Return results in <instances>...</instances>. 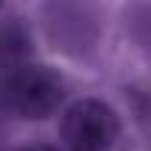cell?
<instances>
[{
	"instance_id": "obj_4",
	"label": "cell",
	"mask_w": 151,
	"mask_h": 151,
	"mask_svg": "<svg viewBox=\"0 0 151 151\" xmlns=\"http://www.w3.org/2000/svg\"><path fill=\"white\" fill-rule=\"evenodd\" d=\"M0 9H3V0H0Z\"/></svg>"
},
{
	"instance_id": "obj_2",
	"label": "cell",
	"mask_w": 151,
	"mask_h": 151,
	"mask_svg": "<svg viewBox=\"0 0 151 151\" xmlns=\"http://www.w3.org/2000/svg\"><path fill=\"white\" fill-rule=\"evenodd\" d=\"M59 139L68 151H113L122 139V119L107 101L80 98L65 107Z\"/></svg>"
},
{
	"instance_id": "obj_3",
	"label": "cell",
	"mask_w": 151,
	"mask_h": 151,
	"mask_svg": "<svg viewBox=\"0 0 151 151\" xmlns=\"http://www.w3.org/2000/svg\"><path fill=\"white\" fill-rule=\"evenodd\" d=\"M18 151H56V148H50V145H24Z\"/></svg>"
},
{
	"instance_id": "obj_1",
	"label": "cell",
	"mask_w": 151,
	"mask_h": 151,
	"mask_svg": "<svg viewBox=\"0 0 151 151\" xmlns=\"http://www.w3.org/2000/svg\"><path fill=\"white\" fill-rule=\"evenodd\" d=\"M3 92H6L9 110L27 122H45L65 104L62 74L42 62H27L12 68Z\"/></svg>"
}]
</instances>
